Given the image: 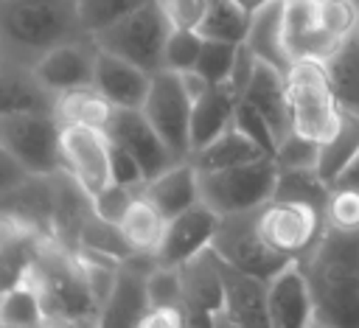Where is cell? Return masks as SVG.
I'll use <instances>...</instances> for the list:
<instances>
[{
  "label": "cell",
  "mask_w": 359,
  "mask_h": 328,
  "mask_svg": "<svg viewBox=\"0 0 359 328\" xmlns=\"http://www.w3.org/2000/svg\"><path fill=\"white\" fill-rule=\"evenodd\" d=\"M286 95L294 132L325 143L339 129L345 109L334 93L323 59H294L286 70Z\"/></svg>",
  "instance_id": "obj_4"
},
{
  "label": "cell",
  "mask_w": 359,
  "mask_h": 328,
  "mask_svg": "<svg viewBox=\"0 0 359 328\" xmlns=\"http://www.w3.org/2000/svg\"><path fill=\"white\" fill-rule=\"evenodd\" d=\"M210 247L219 252V258H224L236 269H244L261 280L275 278L289 261H294V258H286L283 252H278L264 238V233L258 227V207L222 216Z\"/></svg>",
  "instance_id": "obj_8"
},
{
  "label": "cell",
  "mask_w": 359,
  "mask_h": 328,
  "mask_svg": "<svg viewBox=\"0 0 359 328\" xmlns=\"http://www.w3.org/2000/svg\"><path fill=\"white\" fill-rule=\"evenodd\" d=\"M165 224L168 219L143 196V191L132 199V205L126 207L123 219H121V233L126 238V244L135 250V252H149L154 255L160 241H163V233H165Z\"/></svg>",
  "instance_id": "obj_29"
},
{
  "label": "cell",
  "mask_w": 359,
  "mask_h": 328,
  "mask_svg": "<svg viewBox=\"0 0 359 328\" xmlns=\"http://www.w3.org/2000/svg\"><path fill=\"white\" fill-rule=\"evenodd\" d=\"M272 160H275L278 168H317L320 143L292 129L286 137H280Z\"/></svg>",
  "instance_id": "obj_38"
},
{
  "label": "cell",
  "mask_w": 359,
  "mask_h": 328,
  "mask_svg": "<svg viewBox=\"0 0 359 328\" xmlns=\"http://www.w3.org/2000/svg\"><path fill=\"white\" fill-rule=\"evenodd\" d=\"M359 151V112L345 109L339 129L320 143V160H317V171L323 174V179L331 185L334 177L345 168V163Z\"/></svg>",
  "instance_id": "obj_32"
},
{
  "label": "cell",
  "mask_w": 359,
  "mask_h": 328,
  "mask_svg": "<svg viewBox=\"0 0 359 328\" xmlns=\"http://www.w3.org/2000/svg\"><path fill=\"white\" fill-rule=\"evenodd\" d=\"M107 135L112 143L123 146L129 154L137 157L146 179L177 163L174 151L165 146V140L157 135L140 107H115L107 123Z\"/></svg>",
  "instance_id": "obj_14"
},
{
  "label": "cell",
  "mask_w": 359,
  "mask_h": 328,
  "mask_svg": "<svg viewBox=\"0 0 359 328\" xmlns=\"http://www.w3.org/2000/svg\"><path fill=\"white\" fill-rule=\"evenodd\" d=\"M84 34L79 0H0V59L34 67L45 50Z\"/></svg>",
  "instance_id": "obj_2"
},
{
  "label": "cell",
  "mask_w": 359,
  "mask_h": 328,
  "mask_svg": "<svg viewBox=\"0 0 359 328\" xmlns=\"http://www.w3.org/2000/svg\"><path fill=\"white\" fill-rule=\"evenodd\" d=\"M275 199H294V202H309L320 210H325L331 185L323 179L317 168H278L275 179Z\"/></svg>",
  "instance_id": "obj_33"
},
{
  "label": "cell",
  "mask_w": 359,
  "mask_h": 328,
  "mask_svg": "<svg viewBox=\"0 0 359 328\" xmlns=\"http://www.w3.org/2000/svg\"><path fill=\"white\" fill-rule=\"evenodd\" d=\"M45 322H48V317H45L42 292L36 286L34 272L28 269V275L22 280H17L6 292H0V325L25 328V325H45Z\"/></svg>",
  "instance_id": "obj_30"
},
{
  "label": "cell",
  "mask_w": 359,
  "mask_h": 328,
  "mask_svg": "<svg viewBox=\"0 0 359 328\" xmlns=\"http://www.w3.org/2000/svg\"><path fill=\"white\" fill-rule=\"evenodd\" d=\"M300 266L314 297V325L359 328V230L325 227Z\"/></svg>",
  "instance_id": "obj_1"
},
{
  "label": "cell",
  "mask_w": 359,
  "mask_h": 328,
  "mask_svg": "<svg viewBox=\"0 0 359 328\" xmlns=\"http://www.w3.org/2000/svg\"><path fill=\"white\" fill-rule=\"evenodd\" d=\"M283 36H286V50L292 62L294 59H325L339 42L320 25L317 3L311 0H286Z\"/></svg>",
  "instance_id": "obj_20"
},
{
  "label": "cell",
  "mask_w": 359,
  "mask_h": 328,
  "mask_svg": "<svg viewBox=\"0 0 359 328\" xmlns=\"http://www.w3.org/2000/svg\"><path fill=\"white\" fill-rule=\"evenodd\" d=\"M45 238V233H20L11 238H0V292L28 275Z\"/></svg>",
  "instance_id": "obj_34"
},
{
  "label": "cell",
  "mask_w": 359,
  "mask_h": 328,
  "mask_svg": "<svg viewBox=\"0 0 359 328\" xmlns=\"http://www.w3.org/2000/svg\"><path fill=\"white\" fill-rule=\"evenodd\" d=\"M320 25L334 36L342 39L359 28V0H328L317 6Z\"/></svg>",
  "instance_id": "obj_41"
},
{
  "label": "cell",
  "mask_w": 359,
  "mask_h": 328,
  "mask_svg": "<svg viewBox=\"0 0 359 328\" xmlns=\"http://www.w3.org/2000/svg\"><path fill=\"white\" fill-rule=\"evenodd\" d=\"M244 101H250L272 126L278 143L280 137H286L292 132V115H289V95H286V73H280L278 67H272L269 62H255L252 78L241 95Z\"/></svg>",
  "instance_id": "obj_22"
},
{
  "label": "cell",
  "mask_w": 359,
  "mask_h": 328,
  "mask_svg": "<svg viewBox=\"0 0 359 328\" xmlns=\"http://www.w3.org/2000/svg\"><path fill=\"white\" fill-rule=\"evenodd\" d=\"M112 101L95 90L93 84L90 87H76V90H67V93H59L56 95V104H53V115L59 118V123H73V126H95V129H107L109 123V115H112Z\"/></svg>",
  "instance_id": "obj_28"
},
{
  "label": "cell",
  "mask_w": 359,
  "mask_h": 328,
  "mask_svg": "<svg viewBox=\"0 0 359 328\" xmlns=\"http://www.w3.org/2000/svg\"><path fill=\"white\" fill-rule=\"evenodd\" d=\"M283 17H286V0H269L258 11H252L250 31H247V48L261 59L286 73L292 67V56L286 50L283 36Z\"/></svg>",
  "instance_id": "obj_24"
},
{
  "label": "cell",
  "mask_w": 359,
  "mask_h": 328,
  "mask_svg": "<svg viewBox=\"0 0 359 328\" xmlns=\"http://www.w3.org/2000/svg\"><path fill=\"white\" fill-rule=\"evenodd\" d=\"M143 328H182L188 325V311L185 306H149L146 314L140 317Z\"/></svg>",
  "instance_id": "obj_46"
},
{
  "label": "cell",
  "mask_w": 359,
  "mask_h": 328,
  "mask_svg": "<svg viewBox=\"0 0 359 328\" xmlns=\"http://www.w3.org/2000/svg\"><path fill=\"white\" fill-rule=\"evenodd\" d=\"M233 123L244 132V135H250L269 157L275 154V149H278V137H275V132H272V126L266 123V118L250 104V101H238V107H236V118H233Z\"/></svg>",
  "instance_id": "obj_43"
},
{
  "label": "cell",
  "mask_w": 359,
  "mask_h": 328,
  "mask_svg": "<svg viewBox=\"0 0 359 328\" xmlns=\"http://www.w3.org/2000/svg\"><path fill=\"white\" fill-rule=\"evenodd\" d=\"M171 20L163 11V6L157 0H149L146 6L135 8L132 14H126L123 20L101 28L98 34H90L95 39L98 48L118 53L135 64H140L149 73L163 70V50H165V39L171 34Z\"/></svg>",
  "instance_id": "obj_5"
},
{
  "label": "cell",
  "mask_w": 359,
  "mask_h": 328,
  "mask_svg": "<svg viewBox=\"0 0 359 328\" xmlns=\"http://www.w3.org/2000/svg\"><path fill=\"white\" fill-rule=\"evenodd\" d=\"M258 227L278 252L300 261L317 247L328 224H325V210L309 202L272 196L258 207Z\"/></svg>",
  "instance_id": "obj_10"
},
{
  "label": "cell",
  "mask_w": 359,
  "mask_h": 328,
  "mask_svg": "<svg viewBox=\"0 0 359 328\" xmlns=\"http://www.w3.org/2000/svg\"><path fill=\"white\" fill-rule=\"evenodd\" d=\"M146 3L149 0H79V17L87 34H98L101 28L123 20Z\"/></svg>",
  "instance_id": "obj_37"
},
{
  "label": "cell",
  "mask_w": 359,
  "mask_h": 328,
  "mask_svg": "<svg viewBox=\"0 0 359 328\" xmlns=\"http://www.w3.org/2000/svg\"><path fill=\"white\" fill-rule=\"evenodd\" d=\"M53 104L56 95L39 84L34 67L11 59H0V115L53 112Z\"/></svg>",
  "instance_id": "obj_23"
},
{
  "label": "cell",
  "mask_w": 359,
  "mask_h": 328,
  "mask_svg": "<svg viewBox=\"0 0 359 328\" xmlns=\"http://www.w3.org/2000/svg\"><path fill=\"white\" fill-rule=\"evenodd\" d=\"M140 191L165 219L188 210L191 205H196L202 199L199 196V171L191 160H177L165 171L149 177L140 185Z\"/></svg>",
  "instance_id": "obj_21"
},
{
  "label": "cell",
  "mask_w": 359,
  "mask_h": 328,
  "mask_svg": "<svg viewBox=\"0 0 359 328\" xmlns=\"http://www.w3.org/2000/svg\"><path fill=\"white\" fill-rule=\"evenodd\" d=\"M278 165L272 157H261L244 165L199 171V196L219 216L255 210L272 199Z\"/></svg>",
  "instance_id": "obj_6"
},
{
  "label": "cell",
  "mask_w": 359,
  "mask_h": 328,
  "mask_svg": "<svg viewBox=\"0 0 359 328\" xmlns=\"http://www.w3.org/2000/svg\"><path fill=\"white\" fill-rule=\"evenodd\" d=\"M331 188H351V191H359V151L345 163V168L334 177Z\"/></svg>",
  "instance_id": "obj_48"
},
{
  "label": "cell",
  "mask_w": 359,
  "mask_h": 328,
  "mask_svg": "<svg viewBox=\"0 0 359 328\" xmlns=\"http://www.w3.org/2000/svg\"><path fill=\"white\" fill-rule=\"evenodd\" d=\"M219 269H222V283H224L222 325H269L266 280L244 269H236L224 258H219Z\"/></svg>",
  "instance_id": "obj_18"
},
{
  "label": "cell",
  "mask_w": 359,
  "mask_h": 328,
  "mask_svg": "<svg viewBox=\"0 0 359 328\" xmlns=\"http://www.w3.org/2000/svg\"><path fill=\"white\" fill-rule=\"evenodd\" d=\"M219 221H222V216L210 205H205L202 199L196 205H191L188 210L171 216L168 224H165L163 241H160V247L154 252L157 264L182 266L194 255L205 252L213 244V235L219 230Z\"/></svg>",
  "instance_id": "obj_15"
},
{
  "label": "cell",
  "mask_w": 359,
  "mask_h": 328,
  "mask_svg": "<svg viewBox=\"0 0 359 328\" xmlns=\"http://www.w3.org/2000/svg\"><path fill=\"white\" fill-rule=\"evenodd\" d=\"M236 3H241V6H244V8L250 11V14H252V11H258L261 6H266L269 0H236Z\"/></svg>",
  "instance_id": "obj_49"
},
{
  "label": "cell",
  "mask_w": 359,
  "mask_h": 328,
  "mask_svg": "<svg viewBox=\"0 0 359 328\" xmlns=\"http://www.w3.org/2000/svg\"><path fill=\"white\" fill-rule=\"evenodd\" d=\"M157 3L168 14L171 25H182V28H196V22L208 8V0H157Z\"/></svg>",
  "instance_id": "obj_45"
},
{
  "label": "cell",
  "mask_w": 359,
  "mask_h": 328,
  "mask_svg": "<svg viewBox=\"0 0 359 328\" xmlns=\"http://www.w3.org/2000/svg\"><path fill=\"white\" fill-rule=\"evenodd\" d=\"M36 286L42 292L48 322H73V325H98L101 306L93 297L84 266L73 247L48 235L31 266Z\"/></svg>",
  "instance_id": "obj_3"
},
{
  "label": "cell",
  "mask_w": 359,
  "mask_h": 328,
  "mask_svg": "<svg viewBox=\"0 0 359 328\" xmlns=\"http://www.w3.org/2000/svg\"><path fill=\"white\" fill-rule=\"evenodd\" d=\"M325 224L337 230H359V191L331 188L325 205Z\"/></svg>",
  "instance_id": "obj_42"
},
{
  "label": "cell",
  "mask_w": 359,
  "mask_h": 328,
  "mask_svg": "<svg viewBox=\"0 0 359 328\" xmlns=\"http://www.w3.org/2000/svg\"><path fill=\"white\" fill-rule=\"evenodd\" d=\"M93 87L101 90L112 107H143L151 87V73L118 53L98 48Z\"/></svg>",
  "instance_id": "obj_19"
},
{
  "label": "cell",
  "mask_w": 359,
  "mask_h": 328,
  "mask_svg": "<svg viewBox=\"0 0 359 328\" xmlns=\"http://www.w3.org/2000/svg\"><path fill=\"white\" fill-rule=\"evenodd\" d=\"M143 115L157 129V135L165 140V146L174 151L177 160L191 157V109L194 98L185 90V81L177 70H157L151 73V87L143 101Z\"/></svg>",
  "instance_id": "obj_9"
},
{
  "label": "cell",
  "mask_w": 359,
  "mask_h": 328,
  "mask_svg": "<svg viewBox=\"0 0 359 328\" xmlns=\"http://www.w3.org/2000/svg\"><path fill=\"white\" fill-rule=\"evenodd\" d=\"M238 101H241V95L227 81L210 84L194 101V109H191V149H199L208 140H213L219 132H224L236 118Z\"/></svg>",
  "instance_id": "obj_25"
},
{
  "label": "cell",
  "mask_w": 359,
  "mask_h": 328,
  "mask_svg": "<svg viewBox=\"0 0 359 328\" xmlns=\"http://www.w3.org/2000/svg\"><path fill=\"white\" fill-rule=\"evenodd\" d=\"M146 292H149V306H185L180 266L154 264L146 278Z\"/></svg>",
  "instance_id": "obj_39"
},
{
  "label": "cell",
  "mask_w": 359,
  "mask_h": 328,
  "mask_svg": "<svg viewBox=\"0 0 359 328\" xmlns=\"http://www.w3.org/2000/svg\"><path fill=\"white\" fill-rule=\"evenodd\" d=\"M182 275V303L188 311V325H222L224 283L219 269V255L213 247L194 255L180 266Z\"/></svg>",
  "instance_id": "obj_12"
},
{
  "label": "cell",
  "mask_w": 359,
  "mask_h": 328,
  "mask_svg": "<svg viewBox=\"0 0 359 328\" xmlns=\"http://www.w3.org/2000/svg\"><path fill=\"white\" fill-rule=\"evenodd\" d=\"M154 264L157 258L149 252H132L126 261H121L115 286L101 308L98 325H140V317L149 308L146 278Z\"/></svg>",
  "instance_id": "obj_16"
},
{
  "label": "cell",
  "mask_w": 359,
  "mask_h": 328,
  "mask_svg": "<svg viewBox=\"0 0 359 328\" xmlns=\"http://www.w3.org/2000/svg\"><path fill=\"white\" fill-rule=\"evenodd\" d=\"M323 62L342 109L359 112V28L342 36Z\"/></svg>",
  "instance_id": "obj_27"
},
{
  "label": "cell",
  "mask_w": 359,
  "mask_h": 328,
  "mask_svg": "<svg viewBox=\"0 0 359 328\" xmlns=\"http://www.w3.org/2000/svg\"><path fill=\"white\" fill-rule=\"evenodd\" d=\"M140 193V185H121V182H109L104 191H98L95 196H90L93 213L101 216L104 221L121 224L126 207L132 205V199Z\"/></svg>",
  "instance_id": "obj_40"
},
{
  "label": "cell",
  "mask_w": 359,
  "mask_h": 328,
  "mask_svg": "<svg viewBox=\"0 0 359 328\" xmlns=\"http://www.w3.org/2000/svg\"><path fill=\"white\" fill-rule=\"evenodd\" d=\"M202 42H205V36L196 28L174 25L171 34H168V39H165L163 67L177 70V73L194 70L196 67V59H199V50H202Z\"/></svg>",
  "instance_id": "obj_35"
},
{
  "label": "cell",
  "mask_w": 359,
  "mask_h": 328,
  "mask_svg": "<svg viewBox=\"0 0 359 328\" xmlns=\"http://www.w3.org/2000/svg\"><path fill=\"white\" fill-rule=\"evenodd\" d=\"M266 314L272 328L314 325V297L300 261H289L275 278L266 280Z\"/></svg>",
  "instance_id": "obj_17"
},
{
  "label": "cell",
  "mask_w": 359,
  "mask_h": 328,
  "mask_svg": "<svg viewBox=\"0 0 359 328\" xmlns=\"http://www.w3.org/2000/svg\"><path fill=\"white\" fill-rule=\"evenodd\" d=\"M252 14L236 3V0H208V8L202 20L196 22V31L205 39H227V42H244L250 31Z\"/></svg>",
  "instance_id": "obj_31"
},
{
  "label": "cell",
  "mask_w": 359,
  "mask_h": 328,
  "mask_svg": "<svg viewBox=\"0 0 359 328\" xmlns=\"http://www.w3.org/2000/svg\"><path fill=\"white\" fill-rule=\"evenodd\" d=\"M109 135L107 129L95 126H62V163L65 171L76 179V185L95 196L112 182V165H109Z\"/></svg>",
  "instance_id": "obj_11"
},
{
  "label": "cell",
  "mask_w": 359,
  "mask_h": 328,
  "mask_svg": "<svg viewBox=\"0 0 359 328\" xmlns=\"http://www.w3.org/2000/svg\"><path fill=\"white\" fill-rule=\"evenodd\" d=\"M0 140L31 177H56L62 163V123L53 112L0 115Z\"/></svg>",
  "instance_id": "obj_7"
},
{
  "label": "cell",
  "mask_w": 359,
  "mask_h": 328,
  "mask_svg": "<svg viewBox=\"0 0 359 328\" xmlns=\"http://www.w3.org/2000/svg\"><path fill=\"white\" fill-rule=\"evenodd\" d=\"M109 165H112V182H121V185H143L146 182V174H143V165L137 163V157L129 154L118 143L109 146Z\"/></svg>",
  "instance_id": "obj_44"
},
{
  "label": "cell",
  "mask_w": 359,
  "mask_h": 328,
  "mask_svg": "<svg viewBox=\"0 0 359 328\" xmlns=\"http://www.w3.org/2000/svg\"><path fill=\"white\" fill-rule=\"evenodd\" d=\"M311 3H317V6H320V3H328V0H311Z\"/></svg>",
  "instance_id": "obj_50"
},
{
  "label": "cell",
  "mask_w": 359,
  "mask_h": 328,
  "mask_svg": "<svg viewBox=\"0 0 359 328\" xmlns=\"http://www.w3.org/2000/svg\"><path fill=\"white\" fill-rule=\"evenodd\" d=\"M241 42H227V39H205L199 59H196V73L202 78H208L210 84H222L230 78V70L236 64V53H238Z\"/></svg>",
  "instance_id": "obj_36"
},
{
  "label": "cell",
  "mask_w": 359,
  "mask_h": 328,
  "mask_svg": "<svg viewBox=\"0 0 359 328\" xmlns=\"http://www.w3.org/2000/svg\"><path fill=\"white\" fill-rule=\"evenodd\" d=\"M31 179V174L14 160V154L6 149V143L0 140V196H6V193H11V191H17L22 182H28Z\"/></svg>",
  "instance_id": "obj_47"
},
{
  "label": "cell",
  "mask_w": 359,
  "mask_h": 328,
  "mask_svg": "<svg viewBox=\"0 0 359 328\" xmlns=\"http://www.w3.org/2000/svg\"><path fill=\"white\" fill-rule=\"evenodd\" d=\"M95 56H98V45L90 34H84L79 39H67L45 50L34 64V76L53 95L76 87H90L95 76Z\"/></svg>",
  "instance_id": "obj_13"
},
{
  "label": "cell",
  "mask_w": 359,
  "mask_h": 328,
  "mask_svg": "<svg viewBox=\"0 0 359 328\" xmlns=\"http://www.w3.org/2000/svg\"><path fill=\"white\" fill-rule=\"evenodd\" d=\"M261 157H269V154L250 135H244L236 123H230L213 140L194 149V154L188 160L196 165V171H219V168L244 165V163H252V160H261Z\"/></svg>",
  "instance_id": "obj_26"
}]
</instances>
